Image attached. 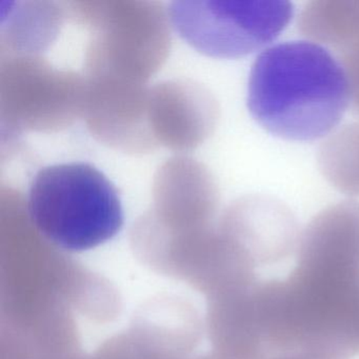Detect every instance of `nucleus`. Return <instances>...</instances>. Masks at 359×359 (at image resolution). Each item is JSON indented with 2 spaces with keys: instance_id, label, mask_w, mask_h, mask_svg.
<instances>
[{
  "instance_id": "obj_4",
  "label": "nucleus",
  "mask_w": 359,
  "mask_h": 359,
  "mask_svg": "<svg viewBox=\"0 0 359 359\" xmlns=\"http://www.w3.org/2000/svg\"><path fill=\"white\" fill-rule=\"evenodd\" d=\"M285 0H194L170 8L174 28L197 51L238 58L270 45L293 18Z\"/></svg>"
},
{
  "instance_id": "obj_2",
  "label": "nucleus",
  "mask_w": 359,
  "mask_h": 359,
  "mask_svg": "<svg viewBox=\"0 0 359 359\" xmlns=\"http://www.w3.org/2000/svg\"><path fill=\"white\" fill-rule=\"evenodd\" d=\"M248 108L266 131L283 140L327 136L352 102L344 67L313 41H287L259 54L248 83Z\"/></svg>"
},
{
  "instance_id": "obj_3",
  "label": "nucleus",
  "mask_w": 359,
  "mask_h": 359,
  "mask_svg": "<svg viewBox=\"0 0 359 359\" xmlns=\"http://www.w3.org/2000/svg\"><path fill=\"white\" fill-rule=\"evenodd\" d=\"M28 212L41 235L70 252L107 243L125 219L114 184L97 168L76 161L37 172L29 187Z\"/></svg>"
},
{
  "instance_id": "obj_6",
  "label": "nucleus",
  "mask_w": 359,
  "mask_h": 359,
  "mask_svg": "<svg viewBox=\"0 0 359 359\" xmlns=\"http://www.w3.org/2000/svg\"><path fill=\"white\" fill-rule=\"evenodd\" d=\"M325 48L339 60L350 83L353 109L359 114V1H352L334 22Z\"/></svg>"
},
{
  "instance_id": "obj_5",
  "label": "nucleus",
  "mask_w": 359,
  "mask_h": 359,
  "mask_svg": "<svg viewBox=\"0 0 359 359\" xmlns=\"http://www.w3.org/2000/svg\"><path fill=\"white\" fill-rule=\"evenodd\" d=\"M318 165L334 188L359 195V123L346 126L325 140L319 149Z\"/></svg>"
},
{
  "instance_id": "obj_7",
  "label": "nucleus",
  "mask_w": 359,
  "mask_h": 359,
  "mask_svg": "<svg viewBox=\"0 0 359 359\" xmlns=\"http://www.w3.org/2000/svg\"><path fill=\"white\" fill-rule=\"evenodd\" d=\"M276 359H304V358H300V357L287 356V357H279V358H276Z\"/></svg>"
},
{
  "instance_id": "obj_1",
  "label": "nucleus",
  "mask_w": 359,
  "mask_h": 359,
  "mask_svg": "<svg viewBox=\"0 0 359 359\" xmlns=\"http://www.w3.org/2000/svg\"><path fill=\"white\" fill-rule=\"evenodd\" d=\"M256 330L268 359L359 355V257L297 249L285 279L254 287Z\"/></svg>"
}]
</instances>
